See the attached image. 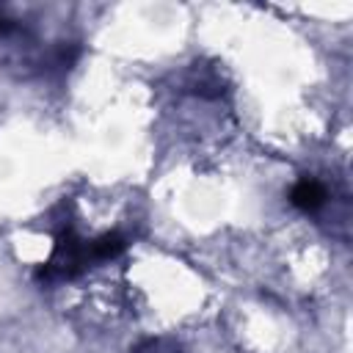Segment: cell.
I'll use <instances>...</instances> for the list:
<instances>
[{
  "label": "cell",
  "mask_w": 353,
  "mask_h": 353,
  "mask_svg": "<svg viewBox=\"0 0 353 353\" xmlns=\"http://www.w3.org/2000/svg\"><path fill=\"white\" fill-rule=\"evenodd\" d=\"M91 245L85 240H80L69 226L58 234L52 256L44 262V268L36 273L39 281L52 284V281H69L74 276H80L88 265H91Z\"/></svg>",
  "instance_id": "6da1fadb"
},
{
  "label": "cell",
  "mask_w": 353,
  "mask_h": 353,
  "mask_svg": "<svg viewBox=\"0 0 353 353\" xmlns=\"http://www.w3.org/2000/svg\"><path fill=\"white\" fill-rule=\"evenodd\" d=\"M325 199H328V193H325V188H323L317 179H301V182L290 190V201H292L298 210H303V212L320 210V207L325 204Z\"/></svg>",
  "instance_id": "7a4b0ae2"
},
{
  "label": "cell",
  "mask_w": 353,
  "mask_h": 353,
  "mask_svg": "<svg viewBox=\"0 0 353 353\" xmlns=\"http://www.w3.org/2000/svg\"><path fill=\"white\" fill-rule=\"evenodd\" d=\"M88 245H91V259H94V262H102V259L119 256V254L127 248V240H124L119 232H105V234H99L97 240H91Z\"/></svg>",
  "instance_id": "3957f363"
}]
</instances>
